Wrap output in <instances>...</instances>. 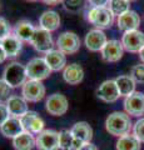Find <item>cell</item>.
<instances>
[{
    "label": "cell",
    "mask_w": 144,
    "mask_h": 150,
    "mask_svg": "<svg viewBox=\"0 0 144 150\" xmlns=\"http://www.w3.org/2000/svg\"><path fill=\"white\" fill-rule=\"evenodd\" d=\"M105 130L113 137H124L131 134L133 123L125 111H113L105 119Z\"/></svg>",
    "instance_id": "cell-1"
},
{
    "label": "cell",
    "mask_w": 144,
    "mask_h": 150,
    "mask_svg": "<svg viewBox=\"0 0 144 150\" xmlns=\"http://www.w3.org/2000/svg\"><path fill=\"white\" fill-rule=\"evenodd\" d=\"M3 79L5 80L13 89L23 86L29 80L26 73V67L19 62L9 63L3 70Z\"/></svg>",
    "instance_id": "cell-2"
},
{
    "label": "cell",
    "mask_w": 144,
    "mask_h": 150,
    "mask_svg": "<svg viewBox=\"0 0 144 150\" xmlns=\"http://www.w3.org/2000/svg\"><path fill=\"white\" fill-rule=\"evenodd\" d=\"M87 19L95 29H108L113 25L114 15L109 10L108 6L105 8H90V10L87 14Z\"/></svg>",
    "instance_id": "cell-3"
},
{
    "label": "cell",
    "mask_w": 144,
    "mask_h": 150,
    "mask_svg": "<svg viewBox=\"0 0 144 150\" xmlns=\"http://www.w3.org/2000/svg\"><path fill=\"white\" fill-rule=\"evenodd\" d=\"M26 73L28 78L30 80H39L43 81L45 79H48L52 75V69L49 68V65L46 64L44 56H35V58L30 59L29 63L26 65Z\"/></svg>",
    "instance_id": "cell-4"
},
{
    "label": "cell",
    "mask_w": 144,
    "mask_h": 150,
    "mask_svg": "<svg viewBox=\"0 0 144 150\" xmlns=\"http://www.w3.org/2000/svg\"><path fill=\"white\" fill-rule=\"evenodd\" d=\"M55 45H57L58 50H60L65 55H73L78 53L80 49L82 40L74 31H64L58 36Z\"/></svg>",
    "instance_id": "cell-5"
},
{
    "label": "cell",
    "mask_w": 144,
    "mask_h": 150,
    "mask_svg": "<svg viewBox=\"0 0 144 150\" xmlns=\"http://www.w3.org/2000/svg\"><path fill=\"white\" fill-rule=\"evenodd\" d=\"M69 109V100L65 95L60 93H54L46 98L45 110L49 115L53 116H63L67 114Z\"/></svg>",
    "instance_id": "cell-6"
},
{
    "label": "cell",
    "mask_w": 144,
    "mask_h": 150,
    "mask_svg": "<svg viewBox=\"0 0 144 150\" xmlns=\"http://www.w3.org/2000/svg\"><path fill=\"white\" fill-rule=\"evenodd\" d=\"M46 94V89L43 81L39 80H28L21 86V96L28 103H39L44 99Z\"/></svg>",
    "instance_id": "cell-7"
},
{
    "label": "cell",
    "mask_w": 144,
    "mask_h": 150,
    "mask_svg": "<svg viewBox=\"0 0 144 150\" xmlns=\"http://www.w3.org/2000/svg\"><path fill=\"white\" fill-rule=\"evenodd\" d=\"M30 44L33 45V48L38 51V53H41L44 55L48 53V51L53 50L54 45H55L52 33L41 29V28H36L35 29L34 36H33V39H31Z\"/></svg>",
    "instance_id": "cell-8"
},
{
    "label": "cell",
    "mask_w": 144,
    "mask_h": 150,
    "mask_svg": "<svg viewBox=\"0 0 144 150\" xmlns=\"http://www.w3.org/2000/svg\"><path fill=\"white\" fill-rule=\"evenodd\" d=\"M36 149L38 150H59V131L45 129L36 135Z\"/></svg>",
    "instance_id": "cell-9"
},
{
    "label": "cell",
    "mask_w": 144,
    "mask_h": 150,
    "mask_svg": "<svg viewBox=\"0 0 144 150\" xmlns=\"http://www.w3.org/2000/svg\"><path fill=\"white\" fill-rule=\"evenodd\" d=\"M124 50L129 53H139L144 48V33L140 30H132L124 33L122 36Z\"/></svg>",
    "instance_id": "cell-10"
},
{
    "label": "cell",
    "mask_w": 144,
    "mask_h": 150,
    "mask_svg": "<svg viewBox=\"0 0 144 150\" xmlns=\"http://www.w3.org/2000/svg\"><path fill=\"white\" fill-rule=\"evenodd\" d=\"M20 121L23 124V128H24V131H28L33 135H39L41 131L45 130L44 120L41 119V116L36 111L29 110L25 115H23L20 118Z\"/></svg>",
    "instance_id": "cell-11"
},
{
    "label": "cell",
    "mask_w": 144,
    "mask_h": 150,
    "mask_svg": "<svg viewBox=\"0 0 144 150\" xmlns=\"http://www.w3.org/2000/svg\"><path fill=\"white\" fill-rule=\"evenodd\" d=\"M123 53H124V48H123L122 41H119L117 39H110L106 41L104 48L101 49L100 55H101V59L106 63H117L122 59Z\"/></svg>",
    "instance_id": "cell-12"
},
{
    "label": "cell",
    "mask_w": 144,
    "mask_h": 150,
    "mask_svg": "<svg viewBox=\"0 0 144 150\" xmlns=\"http://www.w3.org/2000/svg\"><path fill=\"white\" fill-rule=\"evenodd\" d=\"M96 96L98 99H100L104 103H115L120 98L119 89L117 86V83L113 79L103 81L99 85V88L96 89Z\"/></svg>",
    "instance_id": "cell-13"
},
{
    "label": "cell",
    "mask_w": 144,
    "mask_h": 150,
    "mask_svg": "<svg viewBox=\"0 0 144 150\" xmlns=\"http://www.w3.org/2000/svg\"><path fill=\"white\" fill-rule=\"evenodd\" d=\"M106 41H108V39H106L105 33L100 29H95V28L88 31L84 38V45L92 53L101 51V49L106 44Z\"/></svg>",
    "instance_id": "cell-14"
},
{
    "label": "cell",
    "mask_w": 144,
    "mask_h": 150,
    "mask_svg": "<svg viewBox=\"0 0 144 150\" xmlns=\"http://www.w3.org/2000/svg\"><path fill=\"white\" fill-rule=\"evenodd\" d=\"M124 110L128 115L132 116H142L144 115V94L135 91L132 95L124 99Z\"/></svg>",
    "instance_id": "cell-15"
},
{
    "label": "cell",
    "mask_w": 144,
    "mask_h": 150,
    "mask_svg": "<svg viewBox=\"0 0 144 150\" xmlns=\"http://www.w3.org/2000/svg\"><path fill=\"white\" fill-rule=\"evenodd\" d=\"M117 25H118V29L123 33L138 30L139 25H140V16L135 11L129 10L127 13H124L123 15L117 18Z\"/></svg>",
    "instance_id": "cell-16"
},
{
    "label": "cell",
    "mask_w": 144,
    "mask_h": 150,
    "mask_svg": "<svg viewBox=\"0 0 144 150\" xmlns=\"http://www.w3.org/2000/svg\"><path fill=\"white\" fill-rule=\"evenodd\" d=\"M63 79L69 85H79L84 79V69L78 63L69 64L63 70Z\"/></svg>",
    "instance_id": "cell-17"
},
{
    "label": "cell",
    "mask_w": 144,
    "mask_h": 150,
    "mask_svg": "<svg viewBox=\"0 0 144 150\" xmlns=\"http://www.w3.org/2000/svg\"><path fill=\"white\" fill-rule=\"evenodd\" d=\"M6 106L10 116H15V118H21L29 111L28 101L21 95H16V94H13L10 96V99L6 101Z\"/></svg>",
    "instance_id": "cell-18"
},
{
    "label": "cell",
    "mask_w": 144,
    "mask_h": 150,
    "mask_svg": "<svg viewBox=\"0 0 144 150\" xmlns=\"http://www.w3.org/2000/svg\"><path fill=\"white\" fill-rule=\"evenodd\" d=\"M70 133L73 138L80 142L82 144L90 143L93 139V128L87 121H78L70 128Z\"/></svg>",
    "instance_id": "cell-19"
},
{
    "label": "cell",
    "mask_w": 144,
    "mask_h": 150,
    "mask_svg": "<svg viewBox=\"0 0 144 150\" xmlns=\"http://www.w3.org/2000/svg\"><path fill=\"white\" fill-rule=\"evenodd\" d=\"M36 28L31 24L29 20H20L18 21L13 28V34L18 39H20L23 43H30L34 36Z\"/></svg>",
    "instance_id": "cell-20"
},
{
    "label": "cell",
    "mask_w": 144,
    "mask_h": 150,
    "mask_svg": "<svg viewBox=\"0 0 144 150\" xmlns=\"http://www.w3.org/2000/svg\"><path fill=\"white\" fill-rule=\"evenodd\" d=\"M44 59L52 71H60L67 67V55L58 49H53L44 55Z\"/></svg>",
    "instance_id": "cell-21"
},
{
    "label": "cell",
    "mask_w": 144,
    "mask_h": 150,
    "mask_svg": "<svg viewBox=\"0 0 144 150\" xmlns=\"http://www.w3.org/2000/svg\"><path fill=\"white\" fill-rule=\"evenodd\" d=\"M60 23H62L60 15L55 10H46L39 18V28L48 30L50 33L58 30L60 26Z\"/></svg>",
    "instance_id": "cell-22"
},
{
    "label": "cell",
    "mask_w": 144,
    "mask_h": 150,
    "mask_svg": "<svg viewBox=\"0 0 144 150\" xmlns=\"http://www.w3.org/2000/svg\"><path fill=\"white\" fill-rule=\"evenodd\" d=\"M24 131L23 124L20 121V118H15V116H10L5 123L0 126V133L5 138L14 139Z\"/></svg>",
    "instance_id": "cell-23"
},
{
    "label": "cell",
    "mask_w": 144,
    "mask_h": 150,
    "mask_svg": "<svg viewBox=\"0 0 144 150\" xmlns=\"http://www.w3.org/2000/svg\"><path fill=\"white\" fill-rule=\"evenodd\" d=\"M1 48L5 51L8 58H16L23 49V41L20 39H18L14 34H11L6 36L5 39H3Z\"/></svg>",
    "instance_id": "cell-24"
},
{
    "label": "cell",
    "mask_w": 144,
    "mask_h": 150,
    "mask_svg": "<svg viewBox=\"0 0 144 150\" xmlns=\"http://www.w3.org/2000/svg\"><path fill=\"white\" fill-rule=\"evenodd\" d=\"M13 148L15 150H33L36 148V137L28 131H23L13 139Z\"/></svg>",
    "instance_id": "cell-25"
},
{
    "label": "cell",
    "mask_w": 144,
    "mask_h": 150,
    "mask_svg": "<svg viewBox=\"0 0 144 150\" xmlns=\"http://www.w3.org/2000/svg\"><path fill=\"white\" fill-rule=\"evenodd\" d=\"M117 83V86L119 89L120 96H129L133 93H135V85L137 83L133 80V78L131 75H119L114 79Z\"/></svg>",
    "instance_id": "cell-26"
},
{
    "label": "cell",
    "mask_w": 144,
    "mask_h": 150,
    "mask_svg": "<svg viewBox=\"0 0 144 150\" xmlns=\"http://www.w3.org/2000/svg\"><path fill=\"white\" fill-rule=\"evenodd\" d=\"M59 145L60 150H78L83 144L73 138L70 130L63 129L59 131Z\"/></svg>",
    "instance_id": "cell-27"
},
{
    "label": "cell",
    "mask_w": 144,
    "mask_h": 150,
    "mask_svg": "<svg viewBox=\"0 0 144 150\" xmlns=\"http://www.w3.org/2000/svg\"><path fill=\"white\" fill-rule=\"evenodd\" d=\"M115 148L117 150H140V142L133 134H127L118 138Z\"/></svg>",
    "instance_id": "cell-28"
},
{
    "label": "cell",
    "mask_w": 144,
    "mask_h": 150,
    "mask_svg": "<svg viewBox=\"0 0 144 150\" xmlns=\"http://www.w3.org/2000/svg\"><path fill=\"white\" fill-rule=\"evenodd\" d=\"M108 8L114 16H120L131 10V3L128 0H109Z\"/></svg>",
    "instance_id": "cell-29"
},
{
    "label": "cell",
    "mask_w": 144,
    "mask_h": 150,
    "mask_svg": "<svg viewBox=\"0 0 144 150\" xmlns=\"http://www.w3.org/2000/svg\"><path fill=\"white\" fill-rule=\"evenodd\" d=\"M11 90H13V88L9 85L5 80H4L3 78L0 79V103L6 104V101L10 99V96L13 95Z\"/></svg>",
    "instance_id": "cell-30"
},
{
    "label": "cell",
    "mask_w": 144,
    "mask_h": 150,
    "mask_svg": "<svg viewBox=\"0 0 144 150\" xmlns=\"http://www.w3.org/2000/svg\"><path fill=\"white\" fill-rule=\"evenodd\" d=\"M131 76L137 84H144V64L134 65L131 70Z\"/></svg>",
    "instance_id": "cell-31"
},
{
    "label": "cell",
    "mask_w": 144,
    "mask_h": 150,
    "mask_svg": "<svg viewBox=\"0 0 144 150\" xmlns=\"http://www.w3.org/2000/svg\"><path fill=\"white\" fill-rule=\"evenodd\" d=\"M133 135L140 143H144V118L138 119L133 125Z\"/></svg>",
    "instance_id": "cell-32"
},
{
    "label": "cell",
    "mask_w": 144,
    "mask_h": 150,
    "mask_svg": "<svg viewBox=\"0 0 144 150\" xmlns=\"http://www.w3.org/2000/svg\"><path fill=\"white\" fill-rule=\"evenodd\" d=\"M13 34V28L5 18L0 16V39H5L6 36Z\"/></svg>",
    "instance_id": "cell-33"
},
{
    "label": "cell",
    "mask_w": 144,
    "mask_h": 150,
    "mask_svg": "<svg viewBox=\"0 0 144 150\" xmlns=\"http://www.w3.org/2000/svg\"><path fill=\"white\" fill-rule=\"evenodd\" d=\"M9 118H10V112H9V110H8L6 104L0 103V126L5 123Z\"/></svg>",
    "instance_id": "cell-34"
},
{
    "label": "cell",
    "mask_w": 144,
    "mask_h": 150,
    "mask_svg": "<svg viewBox=\"0 0 144 150\" xmlns=\"http://www.w3.org/2000/svg\"><path fill=\"white\" fill-rule=\"evenodd\" d=\"M90 8H105L108 6L109 0H88Z\"/></svg>",
    "instance_id": "cell-35"
},
{
    "label": "cell",
    "mask_w": 144,
    "mask_h": 150,
    "mask_svg": "<svg viewBox=\"0 0 144 150\" xmlns=\"http://www.w3.org/2000/svg\"><path fill=\"white\" fill-rule=\"evenodd\" d=\"M63 3L68 9H77L82 5L83 0H63Z\"/></svg>",
    "instance_id": "cell-36"
},
{
    "label": "cell",
    "mask_w": 144,
    "mask_h": 150,
    "mask_svg": "<svg viewBox=\"0 0 144 150\" xmlns=\"http://www.w3.org/2000/svg\"><path fill=\"white\" fill-rule=\"evenodd\" d=\"M78 150H98V148L90 142V143H84Z\"/></svg>",
    "instance_id": "cell-37"
},
{
    "label": "cell",
    "mask_w": 144,
    "mask_h": 150,
    "mask_svg": "<svg viewBox=\"0 0 144 150\" xmlns=\"http://www.w3.org/2000/svg\"><path fill=\"white\" fill-rule=\"evenodd\" d=\"M44 4H46V5H57V4L62 3L63 0H41Z\"/></svg>",
    "instance_id": "cell-38"
},
{
    "label": "cell",
    "mask_w": 144,
    "mask_h": 150,
    "mask_svg": "<svg viewBox=\"0 0 144 150\" xmlns=\"http://www.w3.org/2000/svg\"><path fill=\"white\" fill-rule=\"evenodd\" d=\"M6 59H8V56H6V54H5V51H4L3 48L0 46V64H3Z\"/></svg>",
    "instance_id": "cell-39"
},
{
    "label": "cell",
    "mask_w": 144,
    "mask_h": 150,
    "mask_svg": "<svg viewBox=\"0 0 144 150\" xmlns=\"http://www.w3.org/2000/svg\"><path fill=\"white\" fill-rule=\"evenodd\" d=\"M138 54H139V59H140V60H142V63L144 64V48H143L140 51H139Z\"/></svg>",
    "instance_id": "cell-40"
},
{
    "label": "cell",
    "mask_w": 144,
    "mask_h": 150,
    "mask_svg": "<svg viewBox=\"0 0 144 150\" xmlns=\"http://www.w3.org/2000/svg\"><path fill=\"white\" fill-rule=\"evenodd\" d=\"M26 1H33L34 3V1H38V0H26Z\"/></svg>",
    "instance_id": "cell-41"
},
{
    "label": "cell",
    "mask_w": 144,
    "mask_h": 150,
    "mask_svg": "<svg viewBox=\"0 0 144 150\" xmlns=\"http://www.w3.org/2000/svg\"><path fill=\"white\" fill-rule=\"evenodd\" d=\"M128 1H129V3H133V1H135V0H128Z\"/></svg>",
    "instance_id": "cell-42"
},
{
    "label": "cell",
    "mask_w": 144,
    "mask_h": 150,
    "mask_svg": "<svg viewBox=\"0 0 144 150\" xmlns=\"http://www.w3.org/2000/svg\"><path fill=\"white\" fill-rule=\"evenodd\" d=\"M1 41H3V40H1V39H0V46H1Z\"/></svg>",
    "instance_id": "cell-43"
}]
</instances>
